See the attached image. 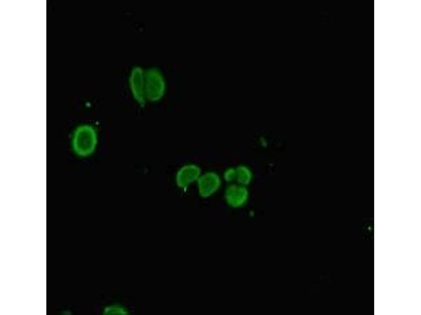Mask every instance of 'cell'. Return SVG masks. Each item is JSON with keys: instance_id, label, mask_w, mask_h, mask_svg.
<instances>
[{"instance_id": "1", "label": "cell", "mask_w": 421, "mask_h": 315, "mask_svg": "<svg viewBox=\"0 0 421 315\" xmlns=\"http://www.w3.org/2000/svg\"><path fill=\"white\" fill-rule=\"evenodd\" d=\"M250 198L248 187L237 183L227 185L224 191V198L228 205L239 208L246 205Z\"/></svg>"}, {"instance_id": "2", "label": "cell", "mask_w": 421, "mask_h": 315, "mask_svg": "<svg viewBox=\"0 0 421 315\" xmlns=\"http://www.w3.org/2000/svg\"><path fill=\"white\" fill-rule=\"evenodd\" d=\"M198 180L200 194L204 198L216 194L222 187L223 181L220 175L215 172L204 173Z\"/></svg>"}, {"instance_id": "3", "label": "cell", "mask_w": 421, "mask_h": 315, "mask_svg": "<svg viewBox=\"0 0 421 315\" xmlns=\"http://www.w3.org/2000/svg\"><path fill=\"white\" fill-rule=\"evenodd\" d=\"M236 183L248 187L250 185L254 179V174L252 169L245 165H240L236 167Z\"/></svg>"}, {"instance_id": "4", "label": "cell", "mask_w": 421, "mask_h": 315, "mask_svg": "<svg viewBox=\"0 0 421 315\" xmlns=\"http://www.w3.org/2000/svg\"><path fill=\"white\" fill-rule=\"evenodd\" d=\"M236 167H229L227 168L223 174L222 180L227 185L236 183Z\"/></svg>"}, {"instance_id": "5", "label": "cell", "mask_w": 421, "mask_h": 315, "mask_svg": "<svg viewBox=\"0 0 421 315\" xmlns=\"http://www.w3.org/2000/svg\"><path fill=\"white\" fill-rule=\"evenodd\" d=\"M260 142H261V145H262L263 147H264L265 146H267V145H268L267 141L265 138H261Z\"/></svg>"}]
</instances>
